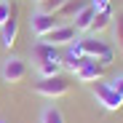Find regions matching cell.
<instances>
[{
  "instance_id": "obj_1",
  "label": "cell",
  "mask_w": 123,
  "mask_h": 123,
  "mask_svg": "<svg viewBox=\"0 0 123 123\" xmlns=\"http://www.w3.org/2000/svg\"><path fill=\"white\" fill-rule=\"evenodd\" d=\"M30 62H32V67L37 70L40 78L59 75V70H62V59H59L56 48L48 46V43H43L40 37H37V43L30 48Z\"/></svg>"
},
{
  "instance_id": "obj_2",
  "label": "cell",
  "mask_w": 123,
  "mask_h": 123,
  "mask_svg": "<svg viewBox=\"0 0 123 123\" xmlns=\"http://www.w3.org/2000/svg\"><path fill=\"white\" fill-rule=\"evenodd\" d=\"M75 46L80 48V54H83L86 59H94V62H99L102 67H110L112 64V56H115V48L112 46H107L105 40H99V37H78L75 40Z\"/></svg>"
},
{
  "instance_id": "obj_3",
  "label": "cell",
  "mask_w": 123,
  "mask_h": 123,
  "mask_svg": "<svg viewBox=\"0 0 123 123\" xmlns=\"http://www.w3.org/2000/svg\"><path fill=\"white\" fill-rule=\"evenodd\" d=\"M70 88H72V80L67 75H62V72L51 75V78H40L35 83V94L46 96V99H59V96L70 94Z\"/></svg>"
},
{
  "instance_id": "obj_4",
  "label": "cell",
  "mask_w": 123,
  "mask_h": 123,
  "mask_svg": "<svg viewBox=\"0 0 123 123\" xmlns=\"http://www.w3.org/2000/svg\"><path fill=\"white\" fill-rule=\"evenodd\" d=\"M94 96H96V102L105 110H110V112H118L120 107H123V96L110 86V83H102V80H96L94 83Z\"/></svg>"
},
{
  "instance_id": "obj_5",
  "label": "cell",
  "mask_w": 123,
  "mask_h": 123,
  "mask_svg": "<svg viewBox=\"0 0 123 123\" xmlns=\"http://www.w3.org/2000/svg\"><path fill=\"white\" fill-rule=\"evenodd\" d=\"M27 72H30V67H27V62L24 59H19V56H8L6 62H3V80L6 83H11V86H16V83H22V80L27 78Z\"/></svg>"
},
{
  "instance_id": "obj_6",
  "label": "cell",
  "mask_w": 123,
  "mask_h": 123,
  "mask_svg": "<svg viewBox=\"0 0 123 123\" xmlns=\"http://www.w3.org/2000/svg\"><path fill=\"white\" fill-rule=\"evenodd\" d=\"M78 37H80V35H78V30H75L72 24H56L46 37H40V40L56 48V46H70L72 40H78Z\"/></svg>"
},
{
  "instance_id": "obj_7",
  "label": "cell",
  "mask_w": 123,
  "mask_h": 123,
  "mask_svg": "<svg viewBox=\"0 0 123 123\" xmlns=\"http://www.w3.org/2000/svg\"><path fill=\"white\" fill-rule=\"evenodd\" d=\"M30 24H32V32L37 35V37H46L56 24H59V19H56V13H46V11H37L32 19H30Z\"/></svg>"
},
{
  "instance_id": "obj_8",
  "label": "cell",
  "mask_w": 123,
  "mask_h": 123,
  "mask_svg": "<svg viewBox=\"0 0 123 123\" xmlns=\"http://www.w3.org/2000/svg\"><path fill=\"white\" fill-rule=\"evenodd\" d=\"M105 70H107V67H102L99 62L88 59L86 64L80 67L78 72H75V78L80 80V83H96V80H102V75H105Z\"/></svg>"
},
{
  "instance_id": "obj_9",
  "label": "cell",
  "mask_w": 123,
  "mask_h": 123,
  "mask_svg": "<svg viewBox=\"0 0 123 123\" xmlns=\"http://www.w3.org/2000/svg\"><path fill=\"white\" fill-rule=\"evenodd\" d=\"M0 32H3V46L11 48L16 43V35H19V19H16V8L11 11V16L0 24Z\"/></svg>"
},
{
  "instance_id": "obj_10",
  "label": "cell",
  "mask_w": 123,
  "mask_h": 123,
  "mask_svg": "<svg viewBox=\"0 0 123 123\" xmlns=\"http://www.w3.org/2000/svg\"><path fill=\"white\" fill-rule=\"evenodd\" d=\"M94 6L88 3V6H83L78 13H75V22H72V27L78 30V35H83V32H88L91 30V22H94Z\"/></svg>"
},
{
  "instance_id": "obj_11",
  "label": "cell",
  "mask_w": 123,
  "mask_h": 123,
  "mask_svg": "<svg viewBox=\"0 0 123 123\" xmlns=\"http://www.w3.org/2000/svg\"><path fill=\"white\" fill-rule=\"evenodd\" d=\"M112 27V11H96L94 13V22H91V35L96 37V35H102L105 30H110Z\"/></svg>"
},
{
  "instance_id": "obj_12",
  "label": "cell",
  "mask_w": 123,
  "mask_h": 123,
  "mask_svg": "<svg viewBox=\"0 0 123 123\" xmlns=\"http://www.w3.org/2000/svg\"><path fill=\"white\" fill-rule=\"evenodd\" d=\"M40 123H67V120H64V115H62V110L56 105H48L40 112Z\"/></svg>"
},
{
  "instance_id": "obj_13",
  "label": "cell",
  "mask_w": 123,
  "mask_h": 123,
  "mask_svg": "<svg viewBox=\"0 0 123 123\" xmlns=\"http://www.w3.org/2000/svg\"><path fill=\"white\" fill-rule=\"evenodd\" d=\"M83 6H88L86 0H67V3L62 6L56 13H62V16H72V19H75V13H78L80 8H83Z\"/></svg>"
},
{
  "instance_id": "obj_14",
  "label": "cell",
  "mask_w": 123,
  "mask_h": 123,
  "mask_svg": "<svg viewBox=\"0 0 123 123\" xmlns=\"http://www.w3.org/2000/svg\"><path fill=\"white\" fill-rule=\"evenodd\" d=\"M112 32H115L118 46L123 48V13H120V16H112Z\"/></svg>"
},
{
  "instance_id": "obj_15",
  "label": "cell",
  "mask_w": 123,
  "mask_h": 123,
  "mask_svg": "<svg viewBox=\"0 0 123 123\" xmlns=\"http://www.w3.org/2000/svg\"><path fill=\"white\" fill-rule=\"evenodd\" d=\"M64 3H67V0H43V3H40V11H46V13H56Z\"/></svg>"
},
{
  "instance_id": "obj_16",
  "label": "cell",
  "mask_w": 123,
  "mask_h": 123,
  "mask_svg": "<svg viewBox=\"0 0 123 123\" xmlns=\"http://www.w3.org/2000/svg\"><path fill=\"white\" fill-rule=\"evenodd\" d=\"M91 6H94V11H112L110 0H91Z\"/></svg>"
},
{
  "instance_id": "obj_17",
  "label": "cell",
  "mask_w": 123,
  "mask_h": 123,
  "mask_svg": "<svg viewBox=\"0 0 123 123\" xmlns=\"http://www.w3.org/2000/svg\"><path fill=\"white\" fill-rule=\"evenodd\" d=\"M110 86H112V88H115V91H118V94L123 96V75H118V78L112 80V83H110Z\"/></svg>"
},
{
  "instance_id": "obj_18",
  "label": "cell",
  "mask_w": 123,
  "mask_h": 123,
  "mask_svg": "<svg viewBox=\"0 0 123 123\" xmlns=\"http://www.w3.org/2000/svg\"><path fill=\"white\" fill-rule=\"evenodd\" d=\"M35 3H37V6H40V3H43V0H35Z\"/></svg>"
}]
</instances>
